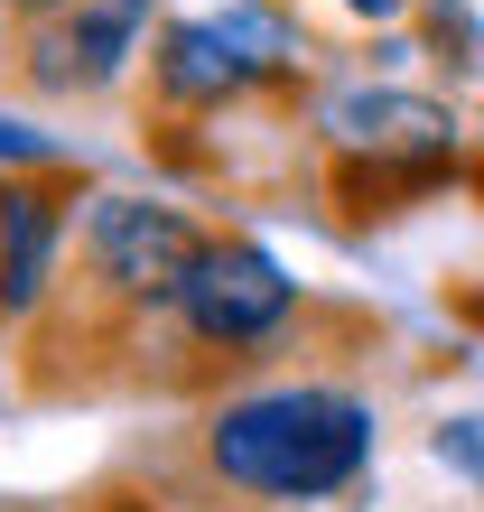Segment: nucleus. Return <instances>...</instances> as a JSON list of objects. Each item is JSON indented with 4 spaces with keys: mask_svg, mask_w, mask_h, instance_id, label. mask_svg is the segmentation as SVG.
<instances>
[{
    "mask_svg": "<svg viewBox=\"0 0 484 512\" xmlns=\"http://www.w3.org/2000/svg\"><path fill=\"white\" fill-rule=\"evenodd\" d=\"M289 326H298V280L261 243L215 233V243L196 252L187 289H177V336L196 354H215V364H261Z\"/></svg>",
    "mask_w": 484,
    "mask_h": 512,
    "instance_id": "nucleus-5",
    "label": "nucleus"
},
{
    "mask_svg": "<svg viewBox=\"0 0 484 512\" xmlns=\"http://www.w3.org/2000/svg\"><path fill=\"white\" fill-rule=\"evenodd\" d=\"M326 149H336V187L373 196L391 215L401 196H429L457 159V112L429 94H336L326 103Z\"/></svg>",
    "mask_w": 484,
    "mask_h": 512,
    "instance_id": "nucleus-4",
    "label": "nucleus"
},
{
    "mask_svg": "<svg viewBox=\"0 0 484 512\" xmlns=\"http://www.w3.org/2000/svg\"><path fill=\"white\" fill-rule=\"evenodd\" d=\"M215 243L196 215H177V205H149V196H103L84 233L66 243L56 261V308L38 326L47 354H131L159 317H177V289H187L196 252Z\"/></svg>",
    "mask_w": 484,
    "mask_h": 512,
    "instance_id": "nucleus-1",
    "label": "nucleus"
},
{
    "mask_svg": "<svg viewBox=\"0 0 484 512\" xmlns=\"http://www.w3.org/2000/svg\"><path fill=\"white\" fill-rule=\"evenodd\" d=\"M363 457H373V410L336 382H270V391H233L205 410L196 429V466L224 494L252 503H317L345 494Z\"/></svg>",
    "mask_w": 484,
    "mask_h": 512,
    "instance_id": "nucleus-2",
    "label": "nucleus"
},
{
    "mask_svg": "<svg viewBox=\"0 0 484 512\" xmlns=\"http://www.w3.org/2000/svg\"><path fill=\"white\" fill-rule=\"evenodd\" d=\"M84 512H149V503H131V494H94Z\"/></svg>",
    "mask_w": 484,
    "mask_h": 512,
    "instance_id": "nucleus-11",
    "label": "nucleus"
},
{
    "mask_svg": "<svg viewBox=\"0 0 484 512\" xmlns=\"http://www.w3.org/2000/svg\"><path fill=\"white\" fill-rule=\"evenodd\" d=\"M10 10H28V19H56V10H75V0H10Z\"/></svg>",
    "mask_w": 484,
    "mask_h": 512,
    "instance_id": "nucleus-12",
    "label": "nucleus"
},
{
    "mask_svg": "<svg viewBox=\"0 0 484 512\" xmlns=\"http://www.w3.org/2000/svg\"><path fill=\"white\" fill-rule=\"evenodd\" d=\"M438 466H457L466 485H484V419H438Z\"/></svg>",
    "mask_w": 484,
    "mask_h": 512,
    "instance_id": "nucleus-8",
    "label": "nucleus"
},
{
    "mask_svg": "<svg viewBox=\"0 0 484 512\" xmlns=\"http://www.w3.org/2000/svg\"><path fill=\"white\" fill-rule=\"evenodd\" d=\"M0 28H10V0H0Z\"/></svg>",
    "mask_w": 484,
    "mask_h": 512,
    "instance_id": "nucleus-13",
    "label": "nucleus"
},
{
    "mask_svg": "<svg viewBox=\"0 0 484 512\" xmlns=\"http://www.w3.org/2000/svg\"><path fill=\"white\" fill-rule=\"evenodd\" d=\"M140 19H149V0H75V10L38 19L28 84H47V94H94V84H112L140 56Z\"/></svg>",
    "mask_w": 484,
    "mask_h": 512,
    "instance_id": "nucleus-7",
    "label": "nucleus"
},
{
    "mask_svg": "<svg viewBox=\"0 0 484 512\" xmlns=\"http://www.w3.org/2000/svg\"><path fill=\"white\" fill-rule=\"evenodd\" d=\"M0 168L38 177V168H66V149H56L47 131H28V122H0Z\"/></svg>",
    "mask_w": 484,
    "mask_h": 512,
    "instance_id": "nucleus-9",
    "label": "nucleus"
},
{
    "mask_svg": "<svg viewBox=\"0 0 484 512\" xmlns=\"http://www.w3.org/2000/svg\"><path fill=\"white\" fill-rule=\"evenodd\" d=\"M298 56H308L298 28L280 10H261V0H242V10L159 28V47H149V94H159V112H224L242 94L289 84Z\"/></svg>",
    "mask_w": 484,
    "mask_h": 512,
    "instance_id": "nucleus-3",
    "label": "nucleus"
},
{
    "mask_svg": "<svg viewBox=\"0 0 484 512\" xmlns=\"http://www.w3.org/2000/svg\"><path fill=\"white\" fill-rule=\"evenodd\" d=\"M66 243H75V168L0 177V326H28L47 308Z\"/></svg>",
    "mask_w": 484,
    "mask_h": 512,
    "instance_id": "nucleus-6",
    "label": "nucleus"
},
{
    "mask_svg": "<svg viewBox=\"0 0 484 512\" xmlns=\"http://www.w3.org/2000/svg\"><path fill=\"white\" fill-rule=\"evenodd\" d=\"M475 187H484V159H475Z\"/></svg>",
    "mask_w": 484,
    "mask_h": 512,
    "instance_id": "nucleus-14",
    "label": "nucleus"
},
{
    "mask_svg": "<svg viewBox=\"0 0 484 512\" xmlns=\"http://www.w3.org/2000/svg\"><path fill=\"white\" fill-rule=\"evenodd\" d=\"M326 10H345V19H373V28H391V19L410 10V0H326Z\"/></svg>",
    "mask_w": 484,
    "mask_h": 512,
    "instance_id": "nucleus-10",
    "label": "nucleus"
}]
</instances>
